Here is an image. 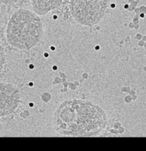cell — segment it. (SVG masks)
Listing matches in <instances>:
<instances>
[{
	"instance_id": "6da1fadb",
	"label": "cell",
	"mask_w": 146,
	"mask_h": 151,
	"mask_svg": "<svg viewBox=\"0 0 146 151\" xmlns=\"http://www.w3.org/2000/svg\"><path fill=\"white\" fill-rule=\"evenodd\" d=\"M57 130L61 134L78 137H95L108 124L103 109L90 101H70L64 102L56 111Z\"/></svg>"
},
{
	"instance_id": "277c9868",
	"label": "cell",
	"mask_w": 146,
	"mask_h": 151,
	"mask_svg": "<svg viewBox=\"0 0 146 151\" xmlns=\"http://www.w3.org/2000/svg\"><path fill=\"white\" fill-rule=\"evenodd\" d=\"M63 0H31L33 9L38 15L46 14L58 8Z\"/></svg>"
},
{
	"instance_id": "5b68a950",
	"label": "cell",
	"mask_w": 146,
	"mask_h": 151,
	"mask_svg": "<svg viewBox=\"0 0 146 151\" xmlns=\"http://www.w3.org/2000/svg\"><path fill=\"white\" fill-rule=\"evenodd\" d=\"M20 0H1V3L5 5H12L20 1Z\"/></svg>"
},
{
	"instance_id": "7a4b0ae2",
	"label": "cell",
	"mask_w": 146,
	"mask_h": 151,
	"mask_svg": "<svg viewBox=\"0 0 146 151\" xmlns=\"http://www.w3.org/2000/svg\"><path fill=\"white\" fill-rule=\"evenodd\" d=\"M43 34L42 21L29 10L21 9L14 14L7 29V39L12 46L28 49L36 45Z\"/></svg>"
},
{
	"instance_id": "3957f363",
	"label": "cell",
	"mask_w": 146,
	"mask_h": 151,
	"mask_svg": "<svg viewBox=\"0 0 146 151\" xmlns=\"http://www.w3.org/2000/svg\"><path fill=\"white\" fill-rule=\"evenodd\" d=\"M108 3V0H71V13L81 24L91 26L103 17Z\"/></svg>"
}]
</instances>
